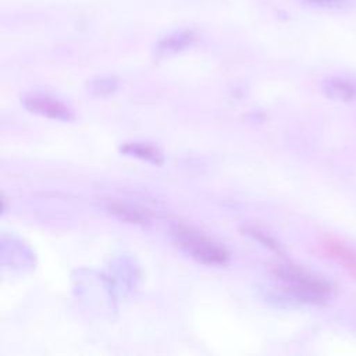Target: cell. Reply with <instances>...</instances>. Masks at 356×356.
Segmentation results:
<instances>
[{
    "mask_svg": "<svg viewBox=\"0 0 356 356\" xmlns=\"http://www.w3.org/2000/svg\"><path fill=\"white\" fill-rule=\"evenodd\" d=\"M300 3L313 10L332 13H345L356 7V0H300Z\"/></svg>",
    "mask_w": 356,
    "mask_h": 356,
    "instance_id": "cell-9",
    "label": "cell"
},
{
    "mask_svg": "<svg viewBox=\"0 0 356 356\" xmlns=\"http://www.w3.org/2000/svg\"><path fill=\"white\" fill-rule=\"evenodd\" d=\"M172 238L181 250L199 263L207 266H224L229 261V253L221 243L192 227L177 225L172 229Z\"/></svg>",
    "mask_w": 356,
    "mask_h": 356,
    "instance_id": "cell-2",
    "label": "cell"
},
{
    "mask_svg": "<svg viewBox=\"0 0 356 356\" xmlns=\"http://www.w3.org/2000/svg\"><path fill=\"white\" fill-rule=\"evenodd\" d=\"M323 92L330 99L353 103L356 102V81L348 76H331L325 79Z\"/></svg>",
    "mask_w": 356,
    "mask_h": 356,
    "instance_id": "cell-5",
    "label": "cell"
},
{
    "mask_svg": "<svg viewBox=\"0 0 356 356\" xmlns=\"http://www.w3.org/2000/svg\"><path fill=\"white\" fill-rule=\"evenodd\" d=\"M271 274L278 281L282 293L296 303L323 306L327 305L335 293V288L330 281L299 266H273Z\"/></svg>",
    "mask_w": 356,
    "mask_h": 356,
    "instance_id": "cell-1",
    "label": "cell"
},
{
    "mask_svg": "<svg viewBox=\"0 0 356 356\" xmlns=\"http://www.w3.org/2000/svg\"><path fill=\"white\" fill-rule=\"evenodd\" d=\"M107 209L111 214H114L120 220L131 222V224L147 225L150 221L149 213L138 206H132V204L122 203V202H110L107 204Z\"/></svg>",
    "mask_w": 356,
    "mask_h": 356,
    "instance_id": "cell-7",
    "label": "cell"
},
{
    "mask_svg": "<svg viewBox=\"0 0 356 356\" xmlns=\"http://www.w3.org/2000/svg\"><path fill=\"white\" fill-rule=\"evenodd\" d=\"M243 231H245L249 236H252L253 239H256V241H259L260 243H263L266 248L271 249L273 252H275V253H278V254H284V250H282L281 245H280L273 236H270L266 231H263V229H260V228H257V227H245Z\"/></svg>",
    "mask_w": 356,
    "mask_h": 356,
    "instance_id": "cell-10",
    "label": "cell"
},
{
    "mask_svg": "<svg viewBox=\"0 0 356 356\" xmlns=\"http://www.w3.org/2000/svg\"><path fill=\"white\" fill-rule=\"evenodd\" d=\"M318 252L341 264L342 268L356 280V249L334 236H325L318 243Z\"/></svg>",
    "mask_w": 356,
    "mask_h": 356,
    "instance_id": "cell-4",
    "label": "cell"
},
{
    "mask_svg": "<svg viewBox=\"0 0 356 356\" xmlns=\"http://www.w3.org/2000/svg\"><path fill=\"white\" fill-rule=\"evenodd\" d=\"M197 39L196 32L192 29H182V31H177L170 33L168 36L163 38L156 47L157 54L160 56H168V54H174L178 53L186 47H189L191 44L195 43V40Z\"/></svg>",
    "mask_w": 356,
    "mask_h": 356,
    "instance_id": "cell-6",
    "label": "cell"
},
{
    "mask_svg": "<svg viewBox=\"0 0 356 356\" xmlns=\"http://www.w3.org/2000/svg\"><path fill=\"white\" fill-rule=\"evenodd\" d=\"M22 103L26 110L42 117L60 121L72 120V110L65 103L50 95L39 92L28 93L26 96H24Z\"/></svg>",
    "mask_w": 356,
    "mask_h": 356,
    "instance_id": "cell-3",
    "label": "cell"
},
{
    "mask_svg": "<svg viewBox=\"0 0 356 356\" xmlns=\"http://www.w3.org/2000/svg\"><path fill=\"white\" fill-rule=\"evenodd\" d=\"M120 150L128 156L149 161L156 165L163 164V154L160 153V150L156 146H153L150 143H140V142L124 143Z\"/></svg>",
    "mask_w": 356,
    "mask_h": 356,
    "instance_id": "cell-8",
    "label": "cell"
},
{
    "mask_svg": "<svg viewBox=\"0 0 356 356\" xmlns=\"http://www.w3.org/2000/svg\"><path fill=\"white\" fill-rule=\"evenodd\" d=\"M117 79L113 76L96 78L90 82V90L97 96H106L117 89Z\"/></svg>",
    "mask_w": 356,
    "mask_h": 356,
    "instance_id": "cell-11",
    "label": "cell"
}]
</instances>
